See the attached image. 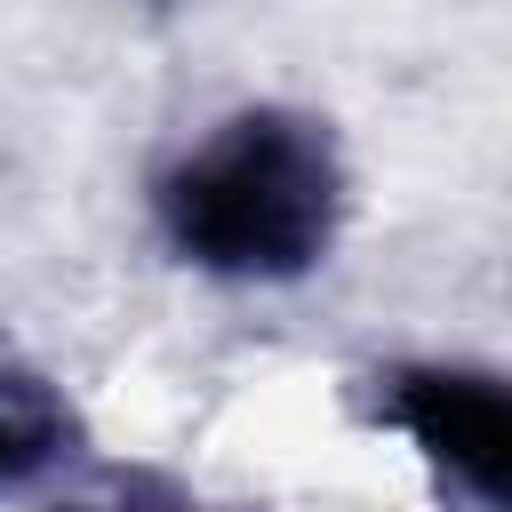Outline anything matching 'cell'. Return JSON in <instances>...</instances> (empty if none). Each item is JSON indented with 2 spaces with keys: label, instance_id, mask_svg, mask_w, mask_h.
Instances as JSON below:
<instances>
[{
  "label": "cell",
  "instance_id": "cell-1",
  "mask_svg": "<svg viewBox=\"0 0 512 512\" xmlns=\"http://www.w3.org/2000/svg\"><path fill=\"white\" fill-rule=\"evenodd\" d=\"M160 232L216 280H304L344 224V160L312 112L256 104L216 120L160 176Z\"/></svg>",
  "mask_w": 512,
  "mask_h": 512
},
{
  "label": "cell",
  "instance_id": "cell-2",
  "mask_svg": "<svg viewBox=\"0 0 512 512\" xmlns=\"http://www.w3.org/2000/svg\"><path fill=\"white\" fill-rule=\"evenodd\" d=\"M360 416L400 432L472 512L504 504V464H512V408L496 368H448V360H408L360 376Z\"/></svg>",
  "mask_w": 512,
  "mask_h": 512
},
{
  "label": "cell",
  "instance_id": "cell-3",
  "mask_svg": "<svg viewBox=\"0 0 512 512\" xmlns=\"http://www.w3.org/2000/svg\"><path fill=\"white\" fill-rule=\"evenodd\" d=\"M72 448H80V416H72V400H64L40 368L0 360V496L32 488V480L56 472Z\"/></svg>",
  "mask_w": 512,
  "mask_h": 512
},
{
  "label": "cell",
  "instance_id": "cell-4",
  "mask_svg": "<svg viewBox=\"0 0 512 512\" xmlns=\"http://www.w3.org/2000/svg\"><path fill=\"white\" fill-rule=\"evenodd\" d=\"M184 512H200V504H184Z\"/></svg>",
  "mask_w": 512,
  "mask_h": 512
}]
</instances>
